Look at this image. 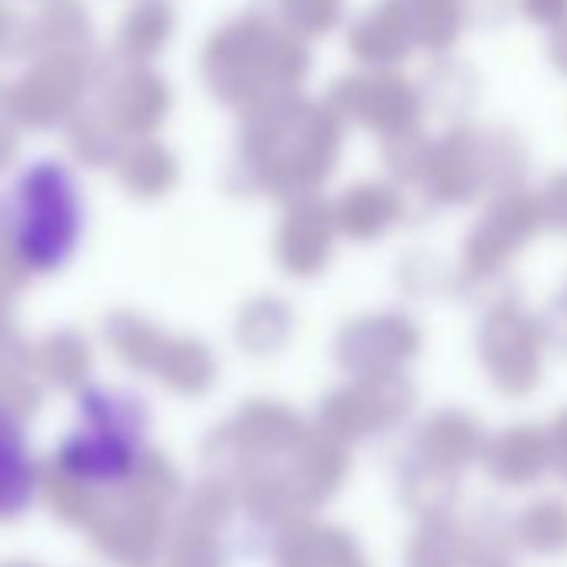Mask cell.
Instances as JSON below:
<instances>
[{
	"label": "cell",
	"mask_w": 567,
	"mask_h": 567,
	"mask_svg": "<svg viewBox=\"0 0 567 567\" xmlns=\"http://www.w3.org/2000/svg\"><path fill=\"white\" fill-rule=\"evenodd\" d=\"M28 477H31V461H28L24 434L8 414H0V514L18 511L24 504Z\"/></svg>",
	"instance_id": "cell-3"
},
{
	"label": "cell",
	"mask_w": 567,
	"mask_h": 567,
	"mask_svg": "<svg viewBox=\"0 0 567 567\" xmlns=\"http://www.w3.org/2000/svg\"><path fill=\"white\" fill-rule=\"evenodd\" d=\"M144 424L131 401L117 394H91L81 401V424L64 444V464L71 474L91 484L121 481L141 454Z\"/></svg>",
	"instance_id": "cell-2"
},
{
	"label": "cell",
	"mask_w": 567,
	"mask_h": 567,
	"mask_svg": "<svg viewBox=\"0 0 567 567\" xmlns=\"http://www.w3.org/2000/svg\"><path fill=\"white\" fill-rule=\"evenodd\" d=\"M84 207L74 174L58 161L31 164L11 190L14 247L38 267L64 264L81 234Z\"/></svg>",
	"instance_id": "cell-1"
}]
</instances>
